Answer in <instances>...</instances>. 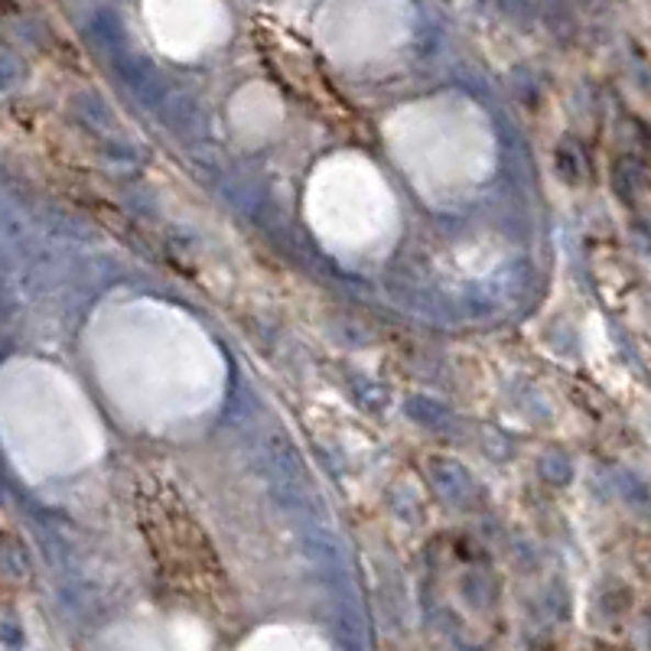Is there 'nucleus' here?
<instances>
[{
	"instance_id": "f03ea898",
	"label": "nucleus",
	"mask_w": 651,
	"mask_h": 651,
	"mask_svg": "<svg viewBox=\"0 0 651 651\" xmlns=\"http://www.w3.org/2000/svg\"><path fill=\"white\" fill-rule=\"evenodd\" d=\"M326 33H343V46L356 49L346 56H378L404 33L401 0H333L326 13Z\"/></svg>"
},
{
	"instance_id": "f257e3e1",
	"label": "nucleus",
	"mask_w": 651,
	"mask_h": 651,
	"mask_svg": "<svg viewBox=\"0 0 651 651\" xmlns=\"http://www.w3.org/2000/svg\"><path fill=\"white\" fill-rule=\"evenodd\" d=\"M157 46L170 56L192 59L225 33V10L218 0H147Z\"/></svg>"
}]
</instances>
